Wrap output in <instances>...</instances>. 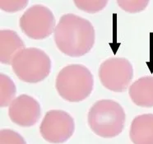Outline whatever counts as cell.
Listing matches in <instances>:
<instances>
[{"mask_svg":"<svg viewBox=\"0 0 153 144\" xmlns=\"http://www.w3.org/2000/svg\"><path fill=\"white\" fill-rule=\"evenodd\" d=\"M58 49L70 57L87 54L95 44V29L87 19L74 14H64L54 29Z\"/></svg>","mask_w":153,"mask_h":144,"instance_id":"6da1fadb","label":"cell"},{"mask_svg":"<svg viewBox=\"0 0 153 144\" xmlns=\"http://www.w3.org/2000/svg\"><path fill=\"white\" fill-rule=\"evenodd\" d=\"M55 87L63 100L79 102L92 92L94 78L90 70L82 64H70L61 69L56 77Z\"/></svg>","mask_w":153,"mask_h":144,"instance_id":"7a4b0ae2","label":"cell"},{"mask_svg":"<svg viewBox=\"0 0 153 144\" xmlns=\"http://www.w3.org/2000/svg\"><path fill=\"white\" fill-rule=\"evenodd\" d=\"M125 118V112L118 102L112 100H100L89 110L88 124L97 135L111 138L122 133Z\"/></svg>","mask_w":153,"mask_h":144,"instance_id":"3957f363","label":"cell"},{"mask_svg":"<svg viewBox=\"0 0 153 144\" xmlns=\"http://www.w3.org/2000/svg\"><path fill=\"white\" fill-rule=\"evenodd\" d=\"M13 70L25 82L36 83L45 80L51 71V60L45 51L37 48H25L12 61Z\"/></svg>","mask_w":153,"mask_h":144,"instance_id":"277c9868","label":"cell"},{"mask_svg":"<svg viewBox=\"0 0 153 144\" xmlns=\"http://www.w3.org/2000/svg\"><path fill=\"white\" fill-rule=\"evenodd\" d=\"M21 30L27 36L33 40H43L49 37L55 27L53 13L44 5H33L21 17Z\"/></svg>","mask_w":153,"mask_h":144,"instance_id":"5b68a950","label":"cell"},{"mask_svg":"<svg viewBox=\"0 0 153 144\" xmlns=\"http://www.w3.org/2000/svg\"><path fill=\"white\" fill-rule=\"evenodd\" d=\"M133 77L132 64L125 58H110L100 64L99 78L108 90L123 92Z\"/></svg>","mask_w":153,"mask_h":144,"instance_id":"8992f818","label":"cell"},{"mask_svg":"<svg viewBox=\"0 0 153 144\" xmlns=\"http://www.w3.org/2000/svg\"><path fill=\"white\" fill-rule=\"evenodd\" d=\"M75 130L74 120L68 113L60 110L47 112L40 127L41 136L50 143H65Z\"/></svg>","mask_w":153,"mask_h":144,"instance_id":"52a82bcc","label":"cell"},{"mask_svg":"<svg viewBox=\"0 0 153 144\" xmlns=\"http://www.w3.org/2000/svg\"><path fill=\"white\" fill-rule=\"evenodd\" d=\"M8 115L14 124L21 127H30L40 120L41 108L35 98L28 95H21L9 105Z\"/></svg>","mask_w":153,"mask_h":144,"instance_id":"ba28073f","label":"cell"},{"mask_svg":"<svg viewBox=\"0 0 153 144\" xmlns=\"http://www.w3.org/2000/svg\"><path fill=\"white\" fill-rule=\"evenodd\" d=\"M128 94L134 104L140 107H153V77L138 78L129 87Z\"/></svg>","mask_w":153,"mask_h":144,"instance_id":"9c48e42d","label":"cell"},{"mask_svg":"<svg viewBox=\"0 0 153 144\" xmlns=\"http://www.w3.org/2000/svg\"><path fill=\"white\" fill-rule=\"evenodd\" d=\"M129 136L134 144H153V114L137 116L131 124Z\"/></svg>","mask_w":153,"mask_h":144,"instance_id":"30bf717a","label":"cell"},{"mask_svg":"<svg viewBox=\"0 0 153 144\" xmlns=\"http://www.w3.org/2000/svg\"><path fill=\"white\" fill-rule=\"evenodd\" d=\"M25 44L20 36L12 30L0 31V61L4 64H11L13 58L22 50Z\"/></svg>","mask_w":153,"mask_h":144,"instance_id":"8fae6325","label":"cell"},{"mask_svg":"<svg viewBox=\"0 0 153 144\" xmlns=\"http://www.w3.org/2000/svg\"><path fill=\"white\" fill-rule=\"evenodd\" d=\"M16 86L13 81L7 75L0 74V106L7 107L11 105L16 95Z\"/></svg>","mask_w":153,"mask_h":144,"instance_id":"7c38bea8","label":"cell"},{"mask_svg":"<svg viewBox=\"0 0 153 144\" xmlns=\"http://www.w3.org/2000/svg\"><path fill=\"white\" fill-rule=\"evenodd\" d=\"M109 0H73L76 7L87 13H97L106 7Z\"/></svg>","mask_w":153,"mask_h":144,"instance_id":"4fadbf2b","label":"cell"},{"mask_svg":"<svg viewBox=\"0 0 153 144\" xmlns=\"http://www.w3.org/2000/svg\"><path fill=\"white\" fill-rule=\"evenodd\" d=\"M150 0H117L118 5L129 13H137L146 9Z\"/></svg>","mask_w":153,"mask_h":144,"instance_id":"5bb4252c","label":"cell"},{"mask_svg":"<svg viewBox=\"0 0 153 144\" xmlns=\"http://www.w3.org/2000/svg\"><path fill=\"white\" fill-rule=\"evenodd\" d=\"M0 144H27L20 134L11 129H2L0 132Z\"/></svg>","mask_w":153,"mask_h":144,"instance_id":"9a60e30c","label":"cell"},{"mask_svg":"<svg viewBox=\"0 0 153 144\" xmlns=\"http://www.w3.org/2000/svg\"><path fill=\"white\" fill-rule=\"evenodd\" d=\"M29 0H0V8L6 13H17L27 7Z\"/></svg>","mask_w":153,"mask_h":144,"instance_id":"2e32d148","label":"cell"}]
</instances>
